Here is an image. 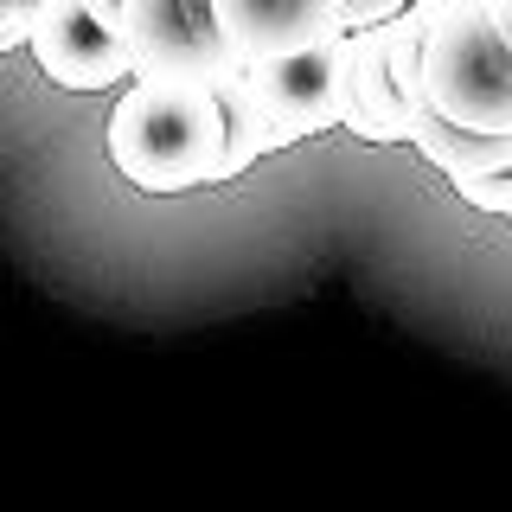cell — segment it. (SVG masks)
<instances>
[{
  "instance_id": "1",
  "label": "cell",
  "mask_w": 512,
  "mask_h": 512,
  "mask_svg": "<svg viewBox=\"0 0 512 512\" xmlns=\"http://www.w3.org/2000/svg\"><path fill=\"white\" fill-rule=\"evenodd\" d=\"M224 109L205 84H160L128 77L122 103L109 109V160L141 192H192L218 180Z\"/></svg>"
},
{
  "instance_id": "2",
  "label": "cell",
  "mask_w": 512,
  "mask_h": 512,
  "mask_svg": "<svg viewBox=\"0 0 512 512\" xmlns=\"http://www.w3.org/2000/svg\"><path fill=\"white\" fill-rule=\"evenodd\" d=\"M423 103L468 128H512V45L487 0H442L423 39Z\"/></svg>"
},
{
  "instance_id": "3",
  "label": "cell",
  "mask_w": 512,
  "mask_h": 512,
  "mask_svg": "<svg viewBox=\"0 0 512 512\" xmlns=\"http://www.w3.org/2000/svg\"><path fill=\"white\" fill-rule=\"evenodd\" d=\"M122 32L135 52V77L160 84H205L244 71L237 45L218 26V0H122Z\"/></svg>"
},
{
  "instance_id": "4",
  "label": "cell",
  "mask_w": 512,
  "mask_h": 512,
  "mask_svg": "<svg viewBox=\"0 0 512 512\" xmlns=\"http://www.w3.org/2000/svg\"><path fill=\"white\" fill-rule=\"evenodd\" d=\"M256 96H263L269 122L282 141H308L320 128H346L352 90H346V32L320 45H295V52H263L244 64Z\"/></svg>"
},
{
  "instance_id": "5",
  "label": "cell",
  "mask_w": 512,
  "mask_h": 512,
  "mask_svg": "<svg viewBox=\"0 0 512 512\" xmlns=\"http://www.w3.org/2000/svg\"><path fill=\"white\" fill-rule=\"evenodd\" d=\"M26 52L39 58V71L64 90H116V84L135 77L128 32L109 20V13H96L90 0H39Z\"/></svg>"
},
{
  "instance_id": "6",
  "label": "cell",
  "mask_w": 512,
  "mask_h": 512,
  "mask_svg": "<svg viewBox=\"0 0 512 512\" xmlns=\"http://www.w3.org/2000/svg\"><path fill=\"white\" fill-rule=\"evenodd\" d=\"M218 26L237 45V58L295 52L346 32V0H218Z\"/></svg>"
},
{
  "instance_id": "7",
  "label": "cell",
  "mask_w": 512,
  "mask_h": 512,
  "mask_svg": "<svg viewBox=\"0 0 512 512\" xmlns=\"http://www.w3.org/2000/svg\"><path fill=\"white\" fill-rule=\"evenodd\" d=\"M346 90H352V109H346L352 135H365V141H410L416 103L391 77V58H384L378 26H352L346 32Z\"/></svg>"
},
{
  "instance_id": "8",
  "label": "cell",
  "mask_w": 512,
  "mask_h": 512,
  "mask_svg": "<svg viewBox=\"0 0 512 512\" xmlns=\"http://www.w3.org/2000/svg\"><path fill=\"white\" fill-rule=\"evenodd\" d=\"M218 109H224L218 180H237V173H250L263 154L288 148L282 128L269 122V109H263V96H256V84H250V71H237V77H224V84H218Z\"/></svg>"
},
{
  "instance_id": "9",
  "label": "cell",
  "mask_w": 512,
  "mask_h": 512,
  "mask_svg": "<svg viewBox=\"0 0 512 512\" xmlns=\"http://www.w3.org/2000/svg\"><path fill=\"white\" fill-rule=\"evenodd\" d=\"M455 192L468 205H480V212H506L512 205V167H493V173H461Z\"/></svg>"
},
{
  "instance_id": "10",
  "label": "cell",
  "mask_w": 512,
  "mask_h": 512,
  "mask_svg": "<svg viewBox=\"0 0 512 512\" xmlns=\"http://www.w3.org/2000/svg\"><path fill=\"white\" fill-rule=\"evenodd\" d=\"M32 20H39V0H0V52L32 39Z\"/></svg>"
},
{
  "instance_id": "11",
  "label": "cell",
  "mask_w": 512,
  "mask_h": 512,
  "mask_svg": "<svg viewBox=\"0 0 512 512\" xmlns=\"http://www.w3.org/2000/svg\"><path fill=\"white\" fill-rule=\"evenodd\" d=\"M410 0H346V32L352 26H378V20H391V13H404Z\"/></svg>"
},
{
  "instance_id": "12",
  "label": "cell",
  "mask_w": 512,
  "mask_h": 512,
  "mask_svg": "<svg viewBox=\"0 0 512 512\" xmlns=\"http://www.w3.org/2000/svg\"><path fill=\"white\" fill-rule=\"evenodd\" d=\"M487 13H493V26L506 32V45H512V0H487Z\"/></svg>"
},
{
  "instance_id": "13",
  "label": "cell",
  "mask_w": 512,
  "mask_h": 512,
  "mask_svg": "<svg viewBox=\"0 0 512 512\" xmlns=\"http://www.w3.org/2000/svg\"><path fill=\"white\" fill-rule=\"evenodd\" d=\"M506 218H512V205H506Z\"/></svg>"
}]
</instances>
